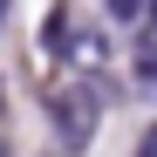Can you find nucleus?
I'll return each instance as SVG.
<instances>
[{
	"mask_svg": "<svg viewBox=\"0 0 157 157\" xmlns=\"http://www.w3.org/2000/svg\"><path fill=\"white\" fill-rule=\"evenodd\" d=\"M48 48H55V62L68 75H82V82H96V75L109 68V34L89 28L82 14H55L48 21Z\"/></svg>",
	"mask_w": 157,
	"mask_h": 157,
	"instance_id": "f257e3e1",
	"label": "nucleus"
},
{
	"mask_svg": "<svg viewBox=\"0 0 157 157\" xmlns=\"http://www.w3.org/2000/svg\"><path fill=\"white\" fill-rule=\"evenodd\" d=\"M48 116H55V137H62L68 150H89L96 123H102V96H96V82L62 75V82L48 89Z\"/></svg>",
	"mask_w": 157,
	"mask_h": 157,
	"instance_id": "f03ea898",
	"label": "nucleus"
},
{
	"mask_svg": "<svg viewBox=\"0 0 157 157\" xmlns=\"http://www.w3.org/2000/svg\"><path fill=\"white\" fill-rule=\"evenodd\" d=\"M137 157H157V123L144 130V144H137Z\"/></svg>",
	"mask_w": 157,
	"mask_h": 157,
	"instance_id": "7ed1b4c3",
	"label": "nucleus"
},
{
	"mask_svg": "<svg viewBox=\"0 0 157 157\" xmlns=\"http://www.w3.org/2000/svg\"><path fill=\"white\" fill-rule=\"evenodd\" d=\"M0 157H7V137H0Z\"/></svg>",
	"mask_w": 157,
	"mask_h": 157,
	"instance_id": "20e7f679",
	"label": "nucleus"
},
{
	"mask_svg": "<svg viewBox=\"0 0 157 157\" xmlns=\"http://www.w3.org/2000/svg\"><path fill=\"white\" fill-rule=\"evenodd\" d=\"M0 21H7V7H0Z\"/></svg>",
	"mask_w": 157,
	"mask_h": 157,
	"instance_id": "39448f33",
	"label": "nucleus"
}]
</instances>
